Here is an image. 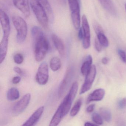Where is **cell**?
I'll return each instance as SVG.
<instances>
[{
  "label": "cell",
  "instance_id": "6da1fadb",
  "mask_svg": "<svg viewBox=\"0 0 126 126\" xmlns=\"http://www.w3.org/2000/svg\"><path fill=\"white\" fill-rule=\"evenodd\" d=\"M32 34L35 40L34 53L37 62H40L45 57L49 47V42L41 29L35 26L32 29Z\"/></svg>",
  "mask_w": 126,
  "mask_h": 126
},
{
  "label": "cell",
  "instance_id": "e575fe53",
  "mask_svg": "<svg viewBox=\"0 0 126 126\" xmlns=\"http://www.w3.org/2000/svg\"><path fill=\"white\" fill-rule=\"evenodd\" d=\"M109 59L107 57H104L102 59V62L104 64H107L109 62Z\"/></svg>",
  "mask_w": 126,
  "mask_h": 126
},
{
  "label": "cell",
  "instance_id": "836d02e7",
  "mask_svg": "<svg viewBox=\"0 0 126 126\" xmlns=\"http://www.w3.org/2000/svg\"><path fill=\"white\" fill-rule=\"evenodd\" d=\"M14 71L17 73L19 75L22 76L23 74V71L18 67H15L14 69Z\"/></svg>",
  "mask_w": 126,
  "mask_h": 126
},
{
  "label": "cell",
  "instance_id": "44dd1931",
  "mask_svg": "<svg viewBox=\"0 0 126 126\" xmlns=\"http://www.w3.org/2000/svg\"><path fill=\"white\" fill-rule=\"evenodd\" d=\"M99 113L102 118L107 122H109L112 120V114L110 110L105 107L101 108L99 110Z\"/></svg>",
  "mask_w": 126,
  "mask_h": 126
},
{
  "label": "cell",
  "instance_id": "f35d334b",
  "mask_svg": "<svg viewBox=\"0 0 126 126\" xmlns=\"http://www.w3.org/2000/svg\"><path fill=\"white\" fill-rule=\"evenodd\" d=\"M78 1H79V3H80V0H78Z\"/></svg>",
  "mask_w": 126,
  "mask_h": 126
},
{
  "label": "cell",
  "instance_id": "d6986e66",
  "mask_svg": "<svg viewBox=\"0 0 126 126\" xmlns=\"http://www.w3.org/2000/svg\"><path fill=\"white\" fill-rule=\"evenodd\" d=\"M6 96L9 101H15L19 98V92L16 88H11L7 92Z\"/></svg>",
  "mask_w": 126,
  "mask_h": 126
},
{
  "label": "cell",
  "instance_id": "f1b7e54d",
  "mask_svg": "<svg viewBox=\"0 0 126 126\" xmlns=\"http://www.w3.org/2000/svg\"><path fill=\"white\" fill-rule=\"evenodd\" d=\"M118 106L120 109H124L126 107V98L121 99L118 103Z\"/></svg>",
  "mask_w": 126,
  "mask_h": 126
},
{
  "label": "cell",
  "instance_id": "ffe728a7",
  "mask_svg": "<svg viewBox=\"0 0 126 126\" xmlns=\"http://www.w3.org/2000/svg\"><path fill=\"white\" fill-rule=\"evenodd\" d=\"M50 66L53 71H58L62 66V62L60 59L56 57L52 58L50 61Z\"/></svg>",
  "mask_w": 126,
  "mask_h": 126
},
{
  "label": "cell",
  "instance_id": "7a4b0ae2",
  "mask_svg": "<svg viewBox=\"0 0 126 126\" xmlns=\"http://www.w3.org/2000/svg\"><path fill=\"white\" fill-rule=\"evenodd\" d=\"M30 4L40 24L44 28H47L48 19L45 8L37 0H31Z\"/></svg>",
  "mask_w": 126,
  "mask_h": 126
},
{
  "label": "cell",
  "instance_id": "277c9868",
  "mask_svg": "<svg viewBox=\"0 0 126 126\" xmlns=\"http://www.w3.org/2000/svg\"><path fill=\"white\" fill-rule=\"evenodd\" d=\"M68 2L74 27L75 29L78 30L80 25V3L78 0H68Z\"/></svg>",
  "mask_w": 126,
  "mask_h": 126
},
{
  "label": "cell",
  "instance_id": "1f68e13d",
  "mask_svg": "<svg viewBox=\"0 0 126 126\" xmlns=\"http://www.w3.org/2000/svg\"><path fill=\"white\" fill-rule=\"evenodd\" d=\"M84 34L83 32V29L82 28H80L79 31V34H78V37H79V39L80 40L83 39L84 38Z\"/></svg>",
  "mask_w": 126,
  "mask_h": 126
},
{
  "label": "cell",
  "instance_id": "e0dca14e",
  "mask_svg": "<svg viewBox=\"0 0 126 126\" xmlns=\"http://www.w3.org/2000/svg\"><path fill=\"white\" fill-rule=\"evenodd\" d=\"M103 8L113 16L117 15V11L111 0H98Z\"/></svg>",
  "mask_w": 126,
  "mask_h": 126
},
{
  "label": "cell",
  "instance_id": "9c48e42d",
  "mask_svg": "<svg viewBox=\"0 0 126 126\" xmlns=\"http://www.w3.org/2000/svg\"><path fill=\"white\" fill-rule=\"evenodd\" d=\"M71 70L68 68L65 75L58 89V94L59 97L61 98L64 95L67 90L71 79Z\"/></svg>",
  "mask_w": 126,
  "mask_h": 126
},
{
  "label": "cell",
  "instance_id": "d6a6232c",
  "mask_svg": "<svg viewBox=\"0 0 126 126\" xmlns=\"http://www.w3.org/2000/svg\"><path fill=\"white\" fill-rule=\"evenodd\" d=\"M21 78L19 76H16L12 79V82L13 84H17L20 82Z\"/></svg>",
  "mask_w": 126,
  "mask_h": 126
},
{
  "label": "cell",
  "instance_id": "484cf974",
  "mask_svg": "<svg viewBox=\"0 0 126 126\" xmlns=\"http://www.w3.org/2000/svg\"><path fill=\"white\" fill-rule=\"evenodd\" d=\"M14 61L16 64H20L23 62L24 57L22 54L20 53H17L15 55L14 57Z\"/></svg>",
  "mask_w": 126,
  "mask_h": 126
},
{
  "label": "cell",
  "instance_id": "2e32d148",
  "mask_svg": "<svg viewBox=\"0 0 126 126\" xmlns=\"http://www.w3.org/2000/svg\"><path fill=\"white\" fill-rule=\"evenodd\" d=\"M51 38L54 45L59 53L62 56H64L65 54V47L62 39L55 34H52Z\"/></svg>",
  "mask_w": 126,
  "mask_h": 126
},
{
  "label": "cell",
  "instance_id": "ba28073f",
  "mask_svg": "<svg viewBox=\"0 0 126 126\" xmlns=\"http://www.w3.org/2000/svg\"><path fill=\"white\" fill-rule=\"evenodd\" d=\"M82 28L84 32V38L83 46L85 49H88L90 47L91 44V35L90 26L87 19L85 15H83L82 18Z\"/></svg>",
  "mask_w": 126,
  "mask_h": 126
},
{
  "label": "cell",
  "instance_id": "5b68a950",
  "mask_svg": "<svg viewBox=\"0 0 126 126\" xmlns=\"http://www.w3.org/2000/svg\"><path fill=\"white\" fill-rule=\"evenodd\" d=\"M48 78V65L47 63L43 62L39 66L36 74V81L40 85H45L47 82Z\"/></svg>",
  "mask_w": 126,
  "mask_h": 126
},
{
  "label": "cell",
  "instance_id": "9a60e30c",
  "mask_svg": "<svg viewBox=\"0 0 126 126\" xmlns=\"http://www.w3.org/2000/svg\"><path fill=\"white\" fill-rule=\"evenodd\" d=\"M9 36L3 35L0 44V63L2 64L5 59L8 51Z\"/></svg>",
  "mask_w": 126,
  "mask_h": 126
},
{
  "label": "cell",
  "instance_id": "52a82bcc",
  "mask_svg": "<svg viewBox=\"0 0 126 126\" xmlns=\"http://www.w3.org/2000/svg\"><path fill=\"white\" fill-rule=\"evenodd\" d=\"M31 99V95L28 93L25 94L21 99L18 101L13 107V112L18 115L23 112L28 106Z\"/></svg>",
  "mask_w": 126,
  "mask_h": 126
},
{
  "label": "cell",
  "instance_id": "4fadbf2b",
  "mask_svg": "<svg viewBox=\"0 0 126 126\" xmlns=\"http://www.w3.org/2000/svg\"><path fill=\"white\" fill-rule=\"evenodd\" d=\"M105 95V91L102 88L96 89L89 95L86 101V104L95 101H100L102 100Z\"/></svg>",
  "mask_w": 126,
  "mask_h": 126
},
{
  "label": "cell",
  "instance_id": "4dcf8cb0",
  "mask_svg": "<svg viewBox=\"0 0 126 126\" xmlns=\"http://www.w3.org/2000/svg\"><path fill=\"white\" fill-rule=\"evenodd\" d=\"M95 108V104H92L88 106L86 109V111L88 113H91L94 110Z\"/></svg>",
  "mask_w": 126,
  "mask_h": 126
},
{
  "label": "cell",
  "instance_id": "3957f363",
  "mask_svg": "<svg viewBox=\"0 0 126 126\" xmlns=\"http://www.w3.org/2000/svg\"><path fill=\"white\" fill-rule=\"evenodd\" d=\"M12 22L17 31L16 39L17 42L22 43L26 39L28 34L27 23L22 17L14 15L12 17Z\"/></svg>",
  "mask_w": 126,
  "mask_h": 126
},
{
  "label": "cell",
  "instance_id": "4316f807",
  "mask_svg": "<svg viewBox=\"0 0 126 126\" xmlns=\"http://www.w3.org/2000/svg\"><path fill=\"white\" fill-rule=\"evenodd\" d=\"M93 26L94 29L96 34L99 33L104 32L102 27L97 22H94Z\"/></svg>",
  "mask_w": 126,
  "mask_h": 126
},
{
  "label": "cell",
  "instance_id": "d4e9b609",
  "mask_svg": "<svg viewBox=\"0 0 126 126\" xmlns=\"http://www.w3.org/2000/svg\"><path fill=\"white\" fill-rule=\"evenodd\" d=\"M38 2H39L46 11L50 14H52L53 13L52 8L49 3L48 0H37Z\"/></svg>",
  "mask_w": 126,
  "mask_h": 126
},
{
  "label": "cell",
  "instance_id": "5bb4252c",
  "mask_svg": "<svg viewBox=\"0 0 126 126\" xmlns=\"http://www.w3.org/2000/svg\"><path fill=\"white\" fill-rule=\"evenodd\" d=\"M65 116L62 106L60 105L50 123L49 126H57L61 122L64 116Z\"/></svg>",
  "mask_w": 126,
  "mask_h": 126
},
{
  "label": "cell",
  "instance_id": "8fae6325",
  "mask_svg": "<svg viewBox=\"0 0 126 126\" xmlns=\"http://www.w3.org/2000/svg\"><path fill=\"white\" fill-rule=\"evenodd\" d=\"M15 6L25 15L28 17L31 14L29 0H13Z\"/></svg>",
  "mask_w": 126,
  "mask_h": 126
},
{
  "label": "cell",
  "instance_id": "30bf717a",
  "mask_svg": "<svg viewBox=\"0 0 126 126\" xmlns=\"http://www.w3.org/2000/svg\"><path fill=\"white\" fill-rule=\"evenodd\" d=\"M0 23L3 32V35L9 37L11 31V25L8 16L3 10L0 11Z\"/></svg>",
  "mask_w": 126,
  "mask_h": 126
},
{
  "label": "cell",
  "instance_id": "ac0fdd59",
  "mask_svg": "<svg viewBox=\"0 0 126 126\" xmlns=\"http://www.w3.org/2000/svg\"><path fill=\"white\" fill-rule=\"evenodd\" d=\"M93 62V58L91 55L87 57L82 64L81 68V73L83 76H86L91 68Z\"/></svg>",
  "mask_w": 126,
  "mask_h": 126
},
{
  "label": "cell",
  "instance_id": "d590c367",
  "mask_svg": "<svg viewBox=\"0 0 126 126\" xmlns=\"http://www.w3.org/2000/svg\"><path fill=\"white\" fill-rule=\"evenodd\" d=\"M94 125H97L96 124H93V123H91V122H87L85 123L84 126H94Z\"/></svg>",
  "mask_w": 126,
  "mask_h": 126
},
{
  "label": "cell",
  "instance_id": "8d00e7d4",
  "mask_svg": "<svg viewBox=\"0 0 126 126\" xmlns=\"http://www.w3.org/2000/svg\"><path fill=\"white\" fill-rule=\"evenodd\" d=\"M59 0L62 3H63V4H65L66 3V0Z\"/></svg>",
  "mask_w": 126,
  "mask_h": 126
},
{
  "label": "cell",
  "instance_id": "83f0119b",
  "mask_svg": "<svg viewBox=\"0 0 126 126\" xmlns=\"http://www.w3.org/2000/svg\"><path fill=\"white\" fill-rule=\"evenodd\" d=\"M118 54L122 61L124 63L126 62V54L125 52L121 49H118Z\"/></svg>",
  "mask_w": 126,
  "mask_h": 126
},
{
  "label": "cell",
  "instance_id": "7c38bea8",
  "mask_svg": "<svg viewBox=\"0 0 126 126\" xmlns=\"http://www.w3.org/2000/svg\"><path fill=\"white\" fill-rule=\"evenodd\" d=\"M44 110V107H41L37 109L30 118L23 124L22 126H34L41 118Z\"/></svg>",
  "mask_w": 126,
  "mask_h": 126
},
{
  "label": "cell",
  "instance_id": "cb8c5ba5",
  "mask_svg": "<svg viewBox=\"0 0 126 126\" xmlns=\"http://www.w3.org/2000/svg\"><path fill=\"white\" fill-rule=\"evenodd\" d=\"M102 118L100 114L96 112H94L92 115V119L94 122L98 125H101L103 124Z\"/></svg>",
  "mask_w": 126,
  "mask_h": 126
},
{
  "label": "cell",
  "instance_id": "f546056e",
  "mask_svg": "<svg viewBox=\"0 0 126 126\" xmlns=\"http://www.w3.org/2000/svg\"><path fill=\"white\" fill-rule=\"evenodd\" d=\"M95 46L96 50L97 51L99 52L102 50V45H101L98 39H96L95 40Z\"/></svg>",
  "mask_w": 126,
  "mask_h": 126
},
{
  "label": "cell",
  "instance_id": "7402d4cb",
  "mask_svg": "<svg viewBox=\"0 0 126 126\" xmlns=\"http://www.w3.org/2000/svg\"><path fill=\"white\" fill-rule=\"evenodd\" d=\"M82 104V99L79 98L76 102L75 104L71 109L70 112V115L72 117H74L78 114L80 110V108Z\"/></svg>",
  "mask_w": 126,
  "mask_h": 126
},
{
  "label": "cell",
  "instance_id": "74e56055",
  "mask_svg": "<svg viewBox=\"0 0 126 126\" xmlns=\"http://www.w3.org/2000/svg\"><path fill=\"white\" fill-rule=\"evenodd\" d=\"M125 10H126V4H125Z\"/></svg>",
  "mask_w": 126,
  "mask_h": 126
},
{
  "label": "cell",
  "instance_id": "8992f818",
  "mask_svg": "<svg viewBox=\"0 0 126 126\" xmlns=\"http://www.w3.org/2000/svg\"><path fill=\"white\" fill-rule=\"evenodd\" d=\"M96 73L95 66L94 65H92L90 70L85 76V80L80 90L79 94H83L88 91L91 88L95 78Z\"/></svg>",
  "mask_w": 126,
  "mask_h": 126
},
{
  "label": "cell",
  "instance_id": "603a6c76",
  "mask_svg": "<svg viewBox=\"0 0 126 126\" xmlns=\"http://www.w3.org/2000/svg\"><path fill=\"white\" fill-rule=\"evenodd\" d=\"M96 35L97 39L102 46L105 47H108L109 44V41L107 37L105 35L104 32L99 33Z\"/></svg>",
  "mask_w": 126,
  "mask_h": 126
}]
</instances>
